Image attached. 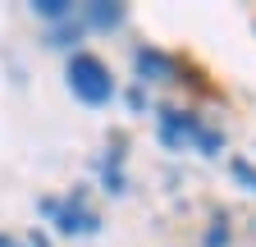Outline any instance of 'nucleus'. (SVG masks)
<instances>
[{
	"label": "nucleus",
	"instance_id": "nucleus-1",
	"mask_svg": "<svg viewBox=\"0 0 256 247\" xmlns=\"http://www.w3.org/2000/svg\"><path fill=\"white\" fill-rule=\"evenodd\" d=\"M151 128H156V142L170 151V156H183V151H197L206 160H224V133L215 124H206V114H197L192 106H178V101H160L151 106Z\"/></svg>",
	"mask_w": 256,
	"mask_h": 247
},
{
	"label": "nucleus",
	"instance_id": "nucleus-2",
	"mask_svg": "<svg viewBox=\"0 0 256 247\" xmlns=\"http://www.w3.org/2000/svg\"><path fill=\"white\" fill-rule=\"evenodd\" d=\"M64 87H69V96L87 110H110L119 101V78L110 69V60H101L96 50H74L64 55Z\"/></svg>",
	"mask_w": 256,
	"mask_h": 247
},
{
	"label": "nucleus",
	"instance_id": "nucleus-3",
	"mask_svg": "<svg viewBox=\"0 0 256 247\" xmlns=\"http://www.w3.org/2000/svg\"><path fill=\"white\" fill-rule=\"evenodd\" d=\"M183 60L174 55V50H165V46H151V42H138L133 46V82L138 87H174V82H183Z\"/></svg>",
	"mask_w": 256,
	"mask_h": 247
},
{
	"label": "nucleus",
	"instance_id": "nucleus-4",
	"mask_svg": "<svg viewBox=\"0 0 256 247\" xmlns=\"http://www.w3.org/2000/svg\"><path fill=\"white\" fill-rule=\"evenodd\" d=\"M50 229L60 238H96V234H101V210L87 202V188H82V183L60 197V206L50 215Z\"/></svg>",
	"mask_w": 256,
	"mask_h": 247
},
{
	"label": "nucleus",
	"instance_id": "nucleus-5",
	"mask_svg": "<svg viewBox=\"0 0 256 247\" xmlns=\"http://www.w3.org/2000/svg\"><path fill=\"white\" fill-rule=\"evenodd\" d=\"M78 18L92 32H119V28L128 23V5H119V0H87V5H78Z\"/></svg>",
	"mask_w": 256,
	"mask_h": 247
},
{
	"label": "nucleus",
	"instance_id": "nucleus-6",
	"mask_svg": "<svg viewBox=\"0 0 256 247\" xmlns=\"http://www.w3.org/2000/svg\"><path fill=\"white\" fill-rule=\"evenodd\" d=\"M28 14L37 18L42 28H60V23L78 18V5H74V0H32V5H28Z\"/></svg>",
	"mask_w": 256,
	"mask_h": 247
},
{
	"label": "nucleus",
	"instance_id": "nucleus-7",
	"mask_svg": "<svg viewBox=\"0 0 256 247\" xmlns=\"http://www.w3.org/2000/svg\"><path fill=\"white\" fill-rule=\"evenodd\" d=\"M224 170H229V178L238 183L242 192L256 197V160H247V156H224Z\"/></svg>",
	"mask_w": 256,
	"mask_h": 247
},
{
	"label": "nucleus",
	"instance_id": "nucleus-8",
	"mask_svg": "<svg viewBox=\"0 0 256 247\" xmlns=\"http://www.w3.org/2000/svg\"><path fill=\"white\" fill-rule=\"evenodd\" d=\"M96 170H101V192H106V197H124V192H128L124 165H96Z\"/></svg>",
	"mask_w": 256,
	"mask_h": 247
},
{
	"label": "nucleus",
	"instance_id": "nucleus-9",
	"mask_svg": "<svg viewBox=\"0 0 256 247\" xmlns=\"http://www.w3.org/2000/svg\"><path fill=\"white\" fill-rule=\"evenodd\" d=\"M234 242V229H229V215H215V220H210V229H206V238H202V247H229Z\"/></svg>",
	"mask_w": 256,
	"mask_h": 247
},
{
	"label": "nucleus",
	"instance_id": "nucleus-10",
	"mask_svg": "<svg viewBox=\"0 0 256 247\" xmlns=\"http://www.w3.org/2000/svg\"><path fill=\"white\" fill-rule=\"evenodd\" d=\"M119 96H124V106L133 110V114H146V110H151V92H146V87H138V82L128 87V92H119Z\"/></svg>",
	"mask_w": 256,
	"mask_h": 247
},
{
	"label": "nucleus",
	"instance_id": "nucleus-11",
	"mask_svg": "<svg viewBox=\"0 0 256 247\" xmlns=\"http://www.w3.org/2000/svg\"><path fill=\"white\" fill-rule=\"evenodd\" d=\"M18 247H50V234L46 229H28V234H18Z\"/></svg>",
	"mask_w": 256,
	"mask_h": 247
},
{
	"label": "nucleus",
	"instance_id": "nucleus-12",
	"mask_svg": "<svg viewBox=\"0 0 256 247\" xmlns=\"http://www.w3.org/2000/svg\"><path fill=\"white\" fill-rule=\"evenodd\" d=\"M0 247H18V234H10V229H0Z\"/></svg>",
	"mask_w": 256,
	"mask_h": 247
},
{
	"label": "nucleus",
	"instance_id": "nucleus-13",
	"mask_svg": "<svg viewBox=\"0 0 256 247\" xmlns=\"http://www.w3.org/2000/svg\"><path fill=\"white\" fill-rule=\"evenodd\" d=\"M252 28H256V23H252Z\"/></svg>",
	"mask_w": 256,
	"mask_h": 247
}]
</instances>
